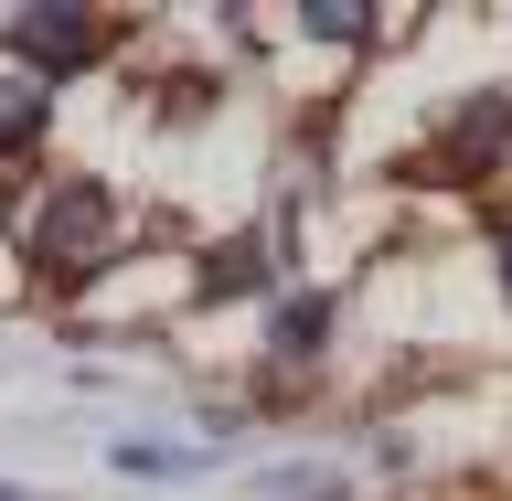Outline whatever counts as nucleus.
<instances>
[{
  "label": "nucleus",
  "mask_w": 512,
  "mask_h": 501,
  "mask_svg": "<svg viewBox=\"0 0 512 501\" xmlns=\"http://www.w3.org/2000/svg\"><path fill=\"white\" fill-rule=\"evenodd\" d=\"M502 139H512V86H491L480 107H459V128H448V150H459V160H491Z\"/></svg>",
  "instance_id": "20e7f679"
},
{
  "label": "nucleus",
  "mask_w": 512,
  "mask_h": 501,
  "mask_svg": "<svg viewBox=\"0 0 512 501\" xmlns=\"http://www.w3.org/2000/svg\"><path fill=\"white\" fill-rule=\"evenodd\" d=\"M22 256H32V278H43V288H86L96 267L118 256V192H107V182H54V192H32Z\"/></svg>",
  "instance_id": "f257e3e1"
},
{
  "label": "nucleus",
  "mask_w": 512,
  "mask_h": 501,
  "mask_svg": "<svg viewBox=\"0 0 512 501\" xmlns=\"http://www.w3.org/2000/svg\"><path fill=\"white\" fill-rule=\"evenodd\" d=\"M11 54H22V75H43V86H54V75H86V64L107 54V22H96V11L43 0V11H22V22H11Z\"/></svg>",
  "instance_id": "f03ea898"
},
{
  "label": "nucleus",
  "mask_w": 512,
  "mask_h": 501,
  "mask_svg": "<svg viewBox=\"0 0 512 501\" xmlns=\"http://www.w3.org/2000/svg\"><path fill=\"white\" fill-rule=\"evenodd\" d=\"M43 118H54V86H43V75H0V160L32 150V139H43Z\"/></svg>",
  "instance_id": "7ed1b4c3"
},
{
  "label": "nucleus",
  "mask_w": 512,
  "mask_h": 501,
  "mask_svg": "<svg viewBox=\"0 0 512 501\" xmlns=\"http://www.w3.org/2000/svg\"><path fill=\"white\" fill-rule=\"evenodd\" d=\"M502 299H512V235H502Z\"/></svg>",
  "instance_id": "6e6552de"
},
{
  "label": "nucleus",
  "mask_w": 512,
  "mask_h": 501,
  "mask_svg": "<svg viewBox=\"0 0 512 501\" xmlns=\"http://www.w3.org/2000/svg\"><path fill=\"white\" fill-rule=\"evenodd\" d=\"M299 22H310L320 43H363V32H374L363 11H352V0H320V11H299Z\"/></svg>",
  "instance_id": "0eeeda50"
},
{
  "label": "nucleus",
  "mask_w": 512,
  "mask_h": 501,
  "mask_svg": "<svg viewBox=\"0 0 512 501\" xmlns=\"http://www.w3.org/2000/svg\"><path fill=\"white\" fill-rule=\"evenodd\" d=\"M267 278H278V256H267V246H214L203 299H235V288H267Z\"/></svg>",
  "instance_id": "39448f33"
},
{
  "label": "nucleus",
  "mask_w": 512,
  "mask_h": 501,
  "mask_svg": "<svg viewBox=\"0 0 512 501\" xmlns=\"http://www.w3.org/2000/svg\"><path fill=\"white\" fill-rule=\"evenodd\" d=\"M320 331H331V299H288L267 342H278V363H310V352H320Z\"/></svg>",
  "instance_id": "423d86ee"
}]
</instances>
